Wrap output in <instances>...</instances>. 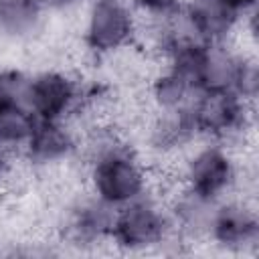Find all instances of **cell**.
I'll return each instance as SVG.
<instances>
[{"label": "cell", "instance_id": "1", "mask_svg": "<svg viewBox=\"0 0 259 259\" xmlns=\"http://www.w3.org/2000/svg\"><path fill=\"white\" fill-rule=\"evenodd\" d=\"M89 192L117 208L148 192V172L140 156L115 136H103L91 146Z\"/></svg>", "mask_w": 259, "mask_h": 259}, {"label": "cell", "instance_id": "2", "mask_svg": "<svg viewBox=\"0 0 259 259\" xmlns=\"http://www.w3.org/2000/svg\"><path fill=\"white\" fill-rule=\"evenodd\" d=\"M174 233L168 206L156 196L144 192L142 196L115 208L109 241L121 251L138 253L160 247Z\"/></svg>", "mask_w": 259, "mask_h": 259}, {"label": "cell", "instance_id": "3", "mask_svg": "<svg viewBox=\"0 0 259 259\" xmlns=\"http://www.w3.org/2000/svg\"><path fill=\"white\" fill-rule=\"evenodd\" d=\"M140 32V18L130 0H89L83 22V42L99 57L113 55Z\"/></svg>", "mask_w": 259, "mask_h": 259}, {"label": "cell", "instance_id": "4", "mask_svg": "<svg viewBox=\"0 0 259 259\" xmlns=\"http://www.w3.org/2000/svg\"><path fill=\"white\" fill-rule=\"evenodd\" d=\"M249 103L231 89H204L190 105L188 115L198 136L225 142L245 132Z\"/></svg>", "mask_w": 259, "mask_h": 259}, {"label": "cell", "instance_id": "5", "mask_svg": "<svg viewBox=\"0 0 259 259\" xmlns=\"http://www.w3.org/2000/svg\"><path fill=\"white\" fill-rule=\"evenodd\" d=\"M24 97L36 119L67 121V117L81 107L85 91L73 75L57 69H47L28 75Z\"/></svg>", "mask_w": 259, "mask_h": 259}, {"label": "cell", "instance_id": "6", "mask_svg": "<svg viewBox=\"0 0 259 259\" xmlns=\"http://www.w3.org/2000/svg\"><path fill=\"white\" fill-rule=\"evenodd\" d=\"M235 182L237 164L221 144H206L198 148L184 164V188L204 198H227Z\"/></svg>", "mask_w": 259, "mask_h": 259}, {"label": "cell", "instance_id": "7", "mask_svg": "<svg viewBox=\"0 0 259 259\" xmlns=\"http://www.w3.org/2000/svg\"><path fill=\"white\" fill-rule=\"evenodd\" d=\"M26 79L28 75L16 69L0 71V146L4 150H22L36 123L24 97Z\"/></svg>", "mask_w": 259, "mask_h": 259}, {"label": "cell", "instance_id": "8", "mask_svg": "<svg viewBox=\"0 0 259 259\" xmlns=\"http://www.w3.org/2000/svg\"><path fill=\"white\" fill-rule=\"evenodd\" d=\"M206 239L227 251H245L259 239V221L253 206L241 200L221 198L208 223Z\"/></svg>", "mask_w": 259, "mask_h": 259}, {"label": "cell", "instance_id": "9", "mask_svg": "<svg viewBox=\"0 0 259 259\" xmlns=\"http://www.w3.org/2000/svg\"><path fill=\"white\" fill-rule=\"evenodd\" d=\"M115 208L93 196L91 192L77 198L65 217V237L75 245H95L109 239Z\"/></svg>", "mask_w": 259, "mask_h": 259}, {"label": "cell", "instance_id": "10", "mask_svg": "<svg viewBox=\"0 0 259 259\" xmlns=\"http://www.w3.org/2000/svg\"><path fill=\"white\" fill-rule=\"evenodd\" d=\"M77 150V140L63 119H36L22 154L34 166H53L69 160Z\"/></svg>", "mask_w": 259, "mask_h": 259}, {"label": "cell", "instance_id": "11", "mask_svg": "<svg viewBox=\"0 0 259 259\" xmlns=\"http://www.w3.org/2000/svg\"><path fill=\"white\" fill-rule=\"evenodd\" d=\"M180 12L192 36L204 45H227L241 20L235 12L212 0H184Z\"/></svg>", "mask_w": 259, "mask_h": 259}, {"label": "cell", "instance_id": "12", "mask_svg": "<svg viewBox=\"0 0 259 259\" xmlns=\"http://www.w3.org/2000/svg\"><path fill=\"white\" fill-rule=\"evenodd\" d=\"M47 8L42 0H0V42H22L40 32Z\"/></svg>", "mask_w": 259, "mask_h": 259}, {"label": "cell", "instance_id": "13", "mask_svg": "<svg viewBox=\"0 0 259 259\" xmlns=\"http://www.w3.org/2000/svg\"><path fill=\"white\" fill-rule=\"evenodd\" d=\"M219 200L204 198L188 188L182 186V190L174 196V200L168 204V214L172 221V229L180 233L182 237H206L210 217L214 212Z\"/></svg>", "mask_w": 259, "mask_h": 259}, {"label": "cell", "instance_id": "14", "mask_svg": "<svg viewBox=\"0 0 259 259\" xmlns=\"http://www.w3.org/2000/svg\"><path fill=\"white\" fill-rule=\"evenodd\" d=\"M194 138L198 134L188 111H158L148 130V144L158 154H172Z\"/></svg>", "mask_w": 259, "mask_h": 259}, {"label": "cell", "instance_id": "15", "mask_svg": "<svg viewBox=\"0 0 259 259\" xmlns=\"http://www.w3.org/2000/svg\"><path fill=\"white\" fill-rule=\"evenodd\" d=\"M200 91L204 89L194 87L188 79L170 67H166V71L160 73L150 87L156 111H188Z\"/></svg>", "mask_w": 259, "mask_h": 259}, {"label": "cell", "instance_id": "16", "mask_svg": "<svg viewBox=\"0 0 259 259\" xmlns=\"http://www.w3.org/2000/svg\"><path fill=\"white\" fill-rule=\"evenodd\" d=\"M184 0H130L136 12H144L148 18L152 16H166L182 6Z\"/></svg>", "mask_w": 259, "mask_h": 259}, {"label": "cell", "instance_id": "17", "mask_svg": "<svg viewBox=\"0 0 259 259\" xmlns=\"http://www.w3.org/2000/svg\"><path fill=\"white\" fill-rule=\"evenodd\" d=\"M212 2H219L221 6L229 8L239 18H245V16L253 14L255 12V4H257V0H212Z\"/></svg>", "mask_w": 259, "mask_h": 259}, {"label": "cell", "instance_id": "18", "mask_svg": "<svg viewBox=\"0 0 259 259\" xmlns=\"http://www.w3.org/2000/svg\"><path fill=\"white\" fill-rule=\"evenodd\" d=\"M83 2H89V0H42L47 12H63V10H71Z\"/></svg>", "mask_w": 259, "mask_h": 259}, {"label": "cell", "instance_id": "19", "mask_svg": "<svg viewBox=\"0 0 259 259\" xmlns=\"http://www.w3.org/2000/svg\"><path fill=\"white\" fill-rule=\"evenodd\" d=\"M6 152H8V150H4V148L0 146V178H4V174H6V170H8V156H6Z\"/></svg>", "mask_w": 259, "mask_h": 259}]
</instances>
